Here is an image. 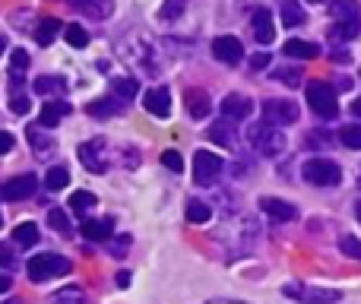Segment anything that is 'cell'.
Masks as SVG:
<instances>
[{
  "instance_id": "484cf974",
  "label": "cell",
  "mask_w": 361,
  "mask_h": 304,
  "mask_svg": "<svg viewBox=\"0 0 361 304\" xmlns=\"http://www.w3.org/2000/svg\"><path fill=\"white\" fill-rule=\"evenodd\" d=\"M137 92H140V83L133 80V76H124V80H114L111 83V95L118 102H130Z\"/></svg>"
},
{
  "instance_id": "816d5d0a",
  "label": "cell",
  "mask_w": 361,
  "mask_h": 304,
  "mask_svg": "<svg viewBox=\"0 0 361 304\" xmlns=\"http://www.w3.org/2000/svg\"><path fill=\"white\" fill-rule=\"evenodd\" d=\"M355 219H358V222H361V200H358V203H355Z\"/></svg>"
},
{
  "instance_id": "ba28073f",
  "label": "cell",
  "mask_w": 361,
  "mask_h": 304,
  "mask_svg": "<svg viewBox=\"0 0 361 304\" xmlns=\"http://www.w3.org/2000/svg\"><path fill=\"white\" fill-rule=\"evenodd\" d=\"M80 162L89 168L92 174H105L108 165H111V152H108V143L102 137L95 140H86V143L80 146Z\"/></svg>"
},
{
  "instance_id": "f6af8a7d",
  "label": "cell",
  "mask_w": 361,
  "mask_h": 304,
  "mask_svg": "<svg viewBox=\"0 0 361 304\" xmlns=\"http://www.w3.org/2000/svg\"><path fill=\"white\" fill-rule=\"evenodd\" d=\"M10 150H13V137L6 130H0V155H6Z\"/></svg>"
},
{
  "instance_id": "52a82bcc",
  "label": "cell",
  "mask_w": 361,
  "mask_h": 304,
  "mask_svg": "<svg viewBox=\"0 0 361 304\" xmlns=\"http://www.w3.org/2000/svg\"><path fill=\"white\" fill-rule=\"evenodd\" d=\"M29 279L32 282H44V279H57V276L70 273V260L61 254H35L29 260Z\"/></svg>"
},
{
  "instance_id": "7dc6e473",
  "label": "cell",
  "mask_w": 361,
  "mask_h": 304,
  "mask_svg": "<svg viewBox=\"0 0 361 304\" xmlns=\"http://www.w3.org/2000/svg\"><path fill=\"white\" fill-rule=\"evenodd\" d=\"M10 286H13V282L6 279V276H0V295H4V292H10Z\"/></svg>"
},
{
  "instance_id": "277c9868",
  "label": "cell",
  "mask_w": 361,
  "mask_h": 304,
  "mask_svg": "<svg viewBox=\"0 0 361 304\" xmlns=\"http://www.w3.org/2000/svg\"><path fill=\"white\" fill-rule=\"evenodd\" d=\"M307 105H311V111L317 114V118H324V121L336 118V114H339L336 89H333L330 83H324V80L307 83Z\"/></svg>"
},
{
  "instance_id": "30bf717a",
  "label": "cell",
  "mask_w": 361,
  "mask_h": 304,
  "mask_svg": "<svg viewBox=\"0 0 361 304\" xmlns=\"http://www.w3.org/2000/svg\"><path fill=\"white\" fill-rule=\"evenodd\" d=\"M38 190V178L35 174H19V178L0 184V200H10V203H19V200L32 197Z\"/></svg>"
},
{
  "instance_id": "5bb4252c",
  "label": "cell",
  "mask_w": 361,
  "mask_h": 304,
  "mask_svg": "<svg viewBox=\"0 0 361 304\" xmlns=\"http://www.w3.org/2000/svg\"><path fill=\"white\" fill-rule=\"evenodd\" d=\"M143 108L149 114H156V118H169V114H171V92L165 86L146 89V92H143Z\"/></svg>"
},
{
  "instance_id": "4fadbf2b",
  "label": "cell",
  "mask_w": 361,
  "mask_h": 304,
  "mask_svg": "<svg viewBox=\"0 0 361 304\" xmlns=\"http://www.w3.org/2000/svg\"><path fill=\"white\" fill-rule=\"evenodd\" d=\"M250 111H254V102H250L247 95L231 92L222 99V118L225 121H247Z\"/></svg>"
},
{
  "instance_id": "681fc988",
  "label": "cell",
  "mask_w": 361,
  "mask_h": 304,
  "mask_svg": "<svg viewBox=\"0 0 361 304\" xmlns=\"http://www.w3.org/2000/svg\"><path fill=\"white\" fill-rule=\"evenodd\" d=\"M352 114H355V118H361V99L352 102Z\"/></svg>"
},
{
  "instance_id": "d590c367",
  "label": "cell",
  "mask_w": 361,
  "mask_h": 304,
  "mask_svg": "<svg viewBox=\"0 0 361 304\" xmlns=\"http://www.w3.org/2000/svg\"><path fill=\"white\" fill-rule=\"evenodd\" d=\"M339 140H343L349 150H361V124H349L339 130Z\"/></svg>"
},
{
  "instance_id": "8fae6325",
  "label": "cell",
  "mask_w": 361,
  "mask_h": 304,
  "mask_svg": "<svg viewBox=\"0 0 361 304\" xmlns=\"http://www.w3.org/2000/svg\"><path fill=\"white\" fill-rule=\"evenodd\" d=\"M263 118L273 121V124H295L298 121V105L295 102H286V99H269L263 102Z\"/></svg>"
},
{
  "instance_id": "e575fe53",
  "label": "cell",
  "mask_w": 361,
  "mask_h": 304,
  "mask_svg": "<svg viewBox=\"0 0 361 304\" xmlns=\"http://www.w3.org/2000/svg\"><path fill=\"white\" fill-rule=\"evenodd\" d=\"M63 35H67V44H73V48H86L89 44V32L82 25H67Z\"/></svg>"
},
{
  "instance_id": "7a4b0ae2",
  "label": "cell",
  "mask_w": 361,
  "mask_h": 304,
  "mask_svg": "<svg viewBox=\"0 0 361 304\" xmlns=\"http://www.w3.org/2000/svg\"><path fill=\"white\" fill-rule=\"evenodd\" d=\"M247 143L260 155H269V159H273V155H282V150H286V133L279 130V124L263 118L260 124L247 127Z\"/></svg>"
},
{
  "instance_id": "d4e9b609",
  "label": "cell",
  "mask_w": 361,
  "mask_h": 304,
  "mask_svg": "<svg viewBox=\"0 0 361 304\" xmlns=\"http://www.w3.org/2000/svg\"><path fill=\"white\" fill-rule=\"evenodd\" d=\"M118 111H124V102H118L114 95L99 99V102H92V105H89V114H92V118H111V114H118Z\"/></svg>"
},
{
  "instance_id": "f35d334b",
  "label": "cell",
  "mask_w": 361,
  "mask_h": 304,
  "mask_svg": "<svg viewBox=\"0 0 361 304\" xmlns=\"http://www.w3.org/2000/svg\"><path fill=\"white\" fill-rule=\"evenodd\" d=\"M162 165H165V168H171V171L178 174L180 168H184V159H180L175 150H165V152H162Z\"/></svg>"
},
{
  "instance_id": "4316f807",
  "label": "cell",
  "mask_w": 361,
  "mask_h": 304,
  "mask_svg": "<svg viewBox=\"0 0 361 304\" xmlns=\"http://www.w3.org/2000/svg\"><path fill=\"white\" fill-rule=\"evenodd\" d=\"M57 29H61V23H57L54 16L38 19V25H35V42H38V44H51V42H54V35H57Z\"/></svg>"
},
{
  "instance_id": "ab89813d",
  "label": "cell",
  "mask_w": 361,
  "mask_h": 304,
  "mask_svg": "<svg viewBox=\"0 0 361 304\" xmlns=\"http://www.w3.org/2000/svg\"><path fill=\"white\" fill-rule=\"evenodd\" d=\"M180 10H184V0H169V4L159 10V16H162V19H178Z\"/></svg>"
},
{
  "instance_id": "d6a6232c",
  "label": "cell",
  "mask_w": 361,
  "mask_h": 304,
  "mask_svg": "<svg viewBox=\"0 0 361 304\" xmlns=\"http://www.w3.org/2000/svg\"><path fill=\"white\" fill-rule=\"evenodd\" d=\"M206 219H209V206H206L203 200H190V203H187V222L200 225V222H206Z\"/></svg>"
},
{
  "instance_id": "f1b7e54d",
  "label": "cell",
  "mask_w": 361,
  "mask_h": 304,
  "mask_svg": "<svg viewBox=\"0 0 361 304\" xmlns=\"http://www.w3.org/2000/svg\"><path fill=\"white\" fill-rule=\"evenodd\" d=\"M95 203H99V200H95L89 190H76L73 197H70V212H76V216H86V212L92 209Z\"/></svg>"
},
{
  "instance_id": "836d02e7",
  "label": "cell",
  "mask_w": 361,
  "mask_h": 304,
  "mask_svg": "<svg viewBox=\"0 0 361 304\" xmlns=\"http://www.w3.org/2000/svg\"><path fill=\"white\" fill-rule=\"evenodd\" d=\"M48 225L54 231H61V235H70V216L61 209V206H54V209L48 212Z\"/></svg>"
},
{
  "instance_id": "60d3db41",
  "label": "cell",
  "mask_w": 361,
  "mask_h": 304,
  "mask_svg": "<svg viewBox=\"0 0 361 304\" xmlns=\"http://www.w3.org/2000/svg\"><path fill=\"white\" fill-rule=\"evenodd\" d=\"M10 108H13V114H29V99H25L23 92H16L13 89V99H10Z\"/></svg>"
},
{
  "instance_id": "7bdbcfd3",
  "label": "cell",
  "mask_w": 361,
  "mask_h": 304,
  "mask_svg": "<svg viewBox=\"0 0 361 304\" xmlns=\"http://www.w3.org/2000/svg\"><path fill=\"white\" fill-rule=\"evenodd\" d=\"M0 267H4V269L16 267V257H13V250L6 248V244H0Z\"/></svg>"
},
{
  "instance_id": "6f0895ef",
  "label": "cell",
  "mask_w": 361,
  "mask_h": 304,
  "mask_svg": "<svg viewBox=\"0 0 361 304\" xmlns=\"http://www.w3.org/2000/svg\"><path fill=\"white\" fill-rule=\"evenodd\" d=\"M0 225H4V219H0Z\"/></svg>"
},
{
  "instance_id": "4dcf8cb0",
  "label": "cell",
  "mask_w": 361,
  "mask_h": 304,
  "mask_svg": "<svg viewBox=\"0 0 361 304\" xmlns=\"http://www.w3.org/2000/svg\"><path fill=\"white\" fill-rule=\"evenodd\" d=\"M67 184H70V171L61 165H54L48 174H44V187H48V190H63Z\"/></svg>"
},
{
  "instance_id": "3957f363",
  "label": "cell",
  "mask_w": 361,
  "mask_h": 304,
  "mask_svg": "<svg viewBox=\"0 0 361 304\" xmlns=\"http://www.w3.org/2000/svg\"><path fill=\"white\" fill-rule=\"evenodd\" d=\"M124 61L130 63L137 73H156V51H152V42L146 35H130L124 42Z\"/></svg>"
},
{
  "instance_id": "ee69618b",
  "label": "cell",
  "mask_w": 361,
  "mask_h": 304,
  "mask_svg": "<svg viewBox=\"0 0 361 304\" xmlns=\"http://www.w3.org/2000/svg\"><path fill=\"white\" fill-rule=\"evenodd\" d=\"M269 61H273V57L263 51V54H254V57H250V67H254V70H263V67H269Z\"/></svg>"
},
{
  "instance_id": "8992f818",
  "label": "cell",
  "mask_w": 361,
  "mask_h": 304,
  "mask_svg": "<svg viewBox=\"0 0 361 304\" xmlns=\"http://www.w3.org/2000/svg\"><path fill=\"white\" fill-rule=\"evenodd\" d=\"M282 295L298 304H336L343 301V292L339 288H317V286H305V282H288L282 288Z\"/></svg>"
},
{
  "instance_id": "6da1fadb",
  "label": "cell",
  "mask_w": 361,
  "mask_h": 304,
  "mask_svg": "<svg viewBox=\"0 0 361 304\" xmlns=\"http://www.w3.org/2000/svg\"><path fill=\"white\" fill-rule=\"evenodd\" d=\"M330 16H333V23H336L330 29L333 42H352V38L361 35V4L358 0H333Z\"/></svg>"
},
{
  "instance_id": "7c38bea8",
  "label": "cell",
  "mask_w": 361,
  "mask_h": 304,
  "mask_svg": "<svg viewBox=\"0 0 361 304\" xmlns=\"http://www.w3.org/2000/svg\"><path fill=\"white\" fill-rule=\"evenodd\" d=\"M212 54H216V61L235 67V63H241V57H244V44L238 42L235 35H219L216 42H212Z\"/></svg>"
},
{
  "instance_id": "ac0fdd59",
  "label": "cell",
  "mask_w": 361,
  "mask_h": 304,
  "mask_svg": "<svg viewBox=\"0 0 361 304\" xmlns=\"http://www.w3.org/2000/svg\"><path fill=\"white\" fill-rule=\"evenodd\" d=\"M187 114H190V118H206V114L212 111V102H209V95L203 92V89H187Z\"/></svg>"
},
{
  "instance_id": "2e32d148",
  "label": "cell",
  "mask_w": 361,
  "mask_h": 304,
  "mask_svg": "<svg viewBox=\"0 0 361 304\" xmlns=\"http://www.w3.org/2000/svg\"><path fill=\"white\" fill-rule=\"evenodd\" d=\"M250 25H254V38H257V42H260V44H273V38H276L273 13H269V10H254Z\"/></svg>"
},
{
  "instance_id": "83f0119b",
  "label": "cell",
  "mask_w": 361,
  "mask_h": 304,
  "mask_svg": "<svg viewBox=\"0 0 361 304\" xmlns=\"http://www.w3.org/2000/svg\"><path fill=\"white\" fill-rule=\"evenodd\" d=\"M13 238H16L19 248H35V244H38V225H35V222H23V225H16Z\"/></svg>"
},
{
  "instance_id": "f546056e",
  "label": "cell",
  "mask_w": 361,
  "mask_h": 304,
  "mask_svg": "<svg viewBox=\"0 0 361 304\" xmlns=\"http://www.w3.org/2000/svg\"><path fill=\"white\" fill-rule=\"evenodd\" d=\"M209 140H212V143H219V146H225V150H231V146H235V133H231V127L222 124V121L209 127Z\"/></svg>"
},
{
  "instance_id": "9f6ffc18",
  "label": "cell",
  "mask_w": 361,
  "mask_h": 304,
  "mask_svg": "<svg viewBox=\"0 0 361 304\" xmlns=\"http://www.w3.org/2000/svg\"><path fill=\"white\" fill-rule=\"evenodd\" d=\"M358 184H361V171H358Z\"/></svg>"
},
{
  "instance_id": "c3c4849f",
  "label": "cell",
  "mask_w": 361,
  "mask_h": 304,
  "mask_svg": "<svg viewBox=\"0 0 361 304\" xmlns=\"http://www.w3.org/2000/svg\"><path fill=\"white\" fill-rule=\"evenodd\" d=\"M333 61H339V63H345V61H349V54H345V51H333Z\"/></svg>"
},
{
  "instance_id": "7402d4cb",
  "label": "cell",
  "mask_w": 361,
  "mask_h": 304,
  "mask_svg": "<svg viewBox=\"0 0 361 304\" xmlns=\"http://www.w3.org/2000/svg\"><path fill=\"white\" fill-rule=\"evenodd\" d=\"M286 51L288 57H298V61H314V57L320 54V48L314 42H301V38H292V42H286Z\"/></svg>"
},
{
  "instance_id": "bcb514c9",
  "label": "cell",
  "mask_w": 361,
  "mask_h": 304,
  "mask_svg": "<svg viewBox=\"0 0 361 304\" xmlns=\"http://www.w3.org/2000/svg\"><path fill=\"white\" fill-rule=\"evenodd\" d=\"M130 286V273H118V288H127Z\"/></svg>"
},
{
  "instance_id": "8d00e7d4",
  "label": "cell",
  "mask_w": 361,
  "mask_h": 304,
  "mask_svg": "<svg viewBox=\"0 0 361 304\" xmlns=\"http://www.w3.org/2000/svg\"><path fill=\"white\" fill-rule=\"evenodd\" d=\"M339 250H343L345 257H352V260H361V241L352 235H345L343 241H339Z\"/></svg>"
},
{
  "instance_id": "9a60e30c",
  "label": "cell",
  "mask_w": 361,
  "mask_h": 304,
  "mask_svg": "<svg viewBox=\"0 0 361 304\" xmlns=\"http://www.w3.org/2000/svg\"><path fill=\"white\" fill-rule=\"evenodd\" d=\"M67 4L89 19H108L114 13V0H67Z\"/></svg>"
},
{
  "instance_id": "e0dca14e",
  "label": "cell",
  "mask_w": 361,
  "mask_h": 304,
  "mask_svg": "<svg viewBox=\"0 0 361 304\" xmlns=\"http://www.w3.org/2000/svg\"><path fill=\"white\" fill-rule=\"evenodd\" d=\"M260 206H263V212H267L273 222H292V219L298 216V212H295V206L286 203V200H279V197H263Z\"/></svg>"
},
{
  "instance_id": "cb8c5ba5",
  "label": "cell",
  "mask_w": 361,
  "mask_h": 304,
  "mask_svg": "<svg viewBox=\"0 0 361 304\" xmlns=\"http://www.w3.org/2000/svg\"><path fill=\"white\" fill-rule=\"evenodd\" d=\"M35 92L38 95H63L67 92V80H63V76H38Z\"/></svg>"
},
{
  "instance_id": "603a6c76",
  "label": "cell",
  "mask_w": 361,
  "mask_h": 304,
  "mask_svg": "<svg viewBox=\"0 0 361 304\" xmlns=\"http://www.w3.org/2000/svg\"><path fill=\"white\" fill-rule=\"evenodd\" d=\"M29 143H32V150H35L38 155H54L57 150V143L48 137V133H42V124H35V127H29Z\"/></svg>"
},
{
  "instance_id": "f907efd6",
  "label": "cell",
  "mask_w": 361,
  "mask_h": 304,
  "mask_svg": "<svg viewBox=\"0 0 361 304\" xmlns=\"http://www.w3.org/2000/svg\"><path fill=\"white\" fill-rule=\"evenodd\" d=\"M206 304H244V301H222V298H216V301H206Z\"/></svg>"
},
{
  "instance_id": "ffe728a7",
  "label": "cell",
  "mask_w": 361,
  "mask_h": 304,
  "mask_svg": "<svg viewBox=\"0 0 361 304\" xmlns=\"http://www.w3.org/2000/svg\"><path fill=\"white\" fill-rule=\"evenodd\" d=\"M67 114H70V102H63V99L44 102V108H42V127H57V121L67 118Z\"/></svg>"
},
{
  "instance_id": "9c48e42d",
  "label": "cell",
  "mask_w": 361,
  "mask_h": 304,
  "mask_svg": "<svg viewBox=\"0 0 361 304\" xmlns=\"http://www.w3.org/2000/svg\"><path fill=\"white\" fill-rule=\"evenodd\" d=\"M219 174H222V155L206 152V150L193 152V181H197V184L209 187Z\"/></svg>"
},
{
  "instance_id": "11a10c76",
  "label": "cell",
  "mask_w": 361,
  "mask_h": 304,
  "mask_svg": "<svg viewBox=\"0 0 361 304\" xmlns=\"http://www.w3.org/2000/svg\"><path fill=\"white\" fill-rule=\"evenodd\" d=\"M6 304H23V301H6Z\"/></svg>"
},
{
  "instance_id": "1f68e13d",
  "label": "cell",
  "mask_w": 361,
  "mask_h": 304,
  "mask_svg": "<svg viewBox=\"0 0 361 304\" xmlns=\"http://www.w3.org/2000/svg\"><path fill=\"white\" fill-rule=\"evenodd\" d=\"M51 304H86V295H82V288L70 286V288H61V292L51 298Z\"/></svg>"
},
{
  "instance_id": "44dd1931",
  "label": "cell",
  "mask_w": 361,
  "mask_h": 304,
  "mask_svg": "<svg viewBox=\"0 0 361 304\" xmlns=\"http://www.w3.org/2000/svg\"><path fill=\"white\" fill-rule=\"evenodd\" d=\"M305 19H307V13L298 0H282V25L298 29V25H305Z\"/></svg>"
},
{
  "instance_id": "f5cc1de1",
  "label": "cell",
  "mask_w": 361,
  "mask_h": 304,
  "mask_svg": "<svg viewBox=\"0 0 361 304\" xmlns=\"http://www.w3.org/2000/svg\"><path fill=\"white\" fill-rule=\"evenodd\" d=\"M307 4H317V6H324V4H330V0H307Z\"/></svg>"
},
{
  "instance_id": "74e56055",
  "label": "cell",
  "mask_w": 361,
  "mask_h": 304,
  "mask_svg": "<svg viewBox=\"0 0 361 304\" xmlns=\"http://www.w3.org/2000/svg\"><path fill=\"white\" fill-rule=\"evenodd\" d=\"M276 76H279V83H286L288 89L301 86V70H295V67H282V70H276Z\"/></svg>"
},
{
  "instance_id": "d6986e66",
  "label": "cell",
  "mask_w": 361,
  "mask_h": 304,
  "mask_svg": "<svg viewBox=\"0 0 361 304\" xmlns=\"http://www.w3.org/2000/svg\"><path fill=\"white\" fill-rule=\"evenodd\" d=\"M111 229H114L111 219H86V222H82V235H86L89 241H108Z\"/></svg>"
},
{
  "instance_id": "b9f144b4",
  "label": "cell",
  "mask_w": 361,
  "mask_h": 304,
  "mask_svg": "<svg viewBox=\"0 0 361 304\" xmlns=\"http://www.w3.org/2000/svg\"><path fill=\"white\" fill-rule=\"evenodd\" d=\"M13 70H10V73L13 76H16L19 73V70H25V67H29V54H25V51H13Z\"/></svg>"
},
{
  "instance_id": "5b68a950",
  "label": "cell",
  "mask_w": 361,
  "mask_h": 304,
  "mask_svg": "<svg viewBox=\"0 0 361 304\" xmlns=\"http://www.w3.org/2000/svg\"><path fill=\"white\" fill-rule=\"evenodd\" d=\"M301 178L314 187H336L343 181V168L330 159H307L301 165Z\"/></svg>"
},
{
  "instance_id": "db71d44e",
  "label": "cell",
  "mask_w": 361,
  "mask_h": 304,
  "mask_svg": "<svg viewBox=\"0 0 361 304\" xmlns=\"http://www.w3.org/2000/svg\"><path fill=\"white\" fill-rule=\"evenodd\" d=\"M4 48H6V42H4V38H0V54H4Z\"/></svg>"
}]
</instances>
